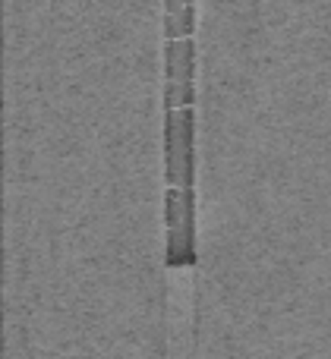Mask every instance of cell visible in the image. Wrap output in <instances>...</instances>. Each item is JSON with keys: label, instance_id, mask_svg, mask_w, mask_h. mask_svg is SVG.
I'll list each match as a JSON object with an SVG mask.
<instances>
[{"label": "cell", "instance_id": "obj_3", "mask_svg": "<svg viewBox=\"0 0 331 359\" xmlns=\"http://www.w3.org/2000/svg\"><path fill=\"white\" fill-rule=\"evenodd\" d=\"M164 6H168V16H180L187 4H183V0H164Z\"/></svg>", "mask_w": 331, "mask_h": 359}, {"label": "cell", "instance_id": "obj_1", "mask_svg": "<svg viewBox=\"0 0 331 359\" xmlns=\"http://www.w3.org/2000/svg\"><path fill=\"white\" fill-rule=\"evenodd\" d=\"M164 217H168V230L183 227V189L180 186H168V192H164Z\"/></svg>", "mask_w": 331, "mask_h": 359}, {"label": "cell", "instance_id": "obj_2", "mask_svg": "<svg viewBox=\"0 0 331 359\" xmlns=\"http://www.w3.org/2000/svg\"><path fill=\"white\" fill-rule=\"evenodd\" d=\"M180 32H183V38H193V29H196V6L193 4H187L183 6V13L180 16Z\"/></svg>", "mask_w": 331, "mask_h": 359}]
</instances>
